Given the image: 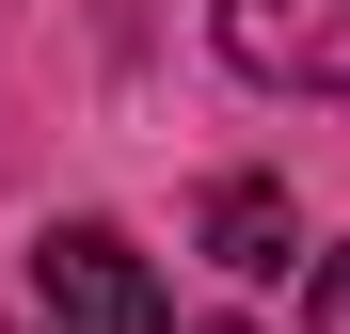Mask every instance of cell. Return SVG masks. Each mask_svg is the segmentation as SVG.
<instances>
[{
  "label": "cell",
  "mask_w": 350,
  "mask_h": 334,
  "mask_svg": "<svg viewBox=\"0 0 350 334\" xmlns=\"http://www.w3.org/2000/svg\"><path fill=\"white\" fill-rule=\"evenodd\" d=\"M32 303H48V334H175V303H159L128 223H48L32 239Z\"/></svg>",
  "instance_id": "cell-1"
},
{
  "label": "cell",
  "mask_w": 350,
  "mask_h": 334,
  "mask_svg": "<svg viewBox=\"0 0 350 334\" xmlns=\"http://www.w3.org/2000/svg\"><path fill=\"white\" fill-rule=\"evenodd\" d=\"M223 64L271 96H350V0H223Z\"/></svg>",
  "instance_id": "cell-2"
},
{
  "label": "cell",
  "mask_w": 350,
  "mask_h": 334,
  "mask_svg": "<svg viewBox=\"0 0 350 334\" xmlns=\"http://www.w3.org/2000/svg\"><path fill=\"white\" fill-rule=\"evenodd\" d=\"M207 255L223 270H286V255H303V207H286L271 176H223L207 191Z\"/></svg>",
  "instance_id": "cell-3"
},
{
  "label": "cell",
  "mask_w": 350,
  "mask_h": 334,
  "mask_svg": "<svg viewBox=\"0 0 350 334\" xmlns=\"http://www.w3.org/2000/svg\"><path fill=\"white\" fill-rule=\"evenodd\" d=\"M303 334H350V255H319V287H303Z\"/></svg>",
  "instance_id": "cell-4"
},
{
  "label": "cell",
  "mask_w": 350,
  "mask_h": 334,
  "mask_svg": "<svg viewBox=\"0 0 350 334\" xmlns=\"http://www.w3.org/2000/svg\"><path fill=\"white\" fill-rule=\"evenodd\" d=\"M207 334H239V318H207Z\"/></svg>",
  "instance_id": "cell-5"
}]
</instances>
